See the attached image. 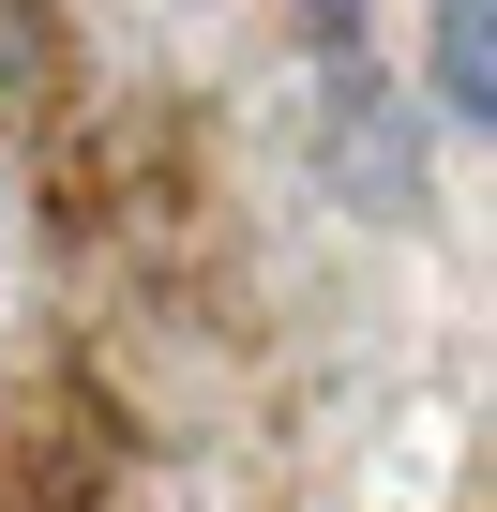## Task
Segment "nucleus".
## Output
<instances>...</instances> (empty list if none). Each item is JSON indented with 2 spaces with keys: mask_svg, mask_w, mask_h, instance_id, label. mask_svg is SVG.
<instances>
[{
  "mask_svg": "<svg viewBox=\"0 0 497 512\" xmlns=\"http://www.w3.org/2000/svg\"><path fill=\"white\" fill-rule=\"evenodd\" d=\"M437 106L497 121V0H437Z\"/></svg>",
  "mask_w": 497,
  "mask_h": 512,
  "instance_id": "obj_1",
  "label": "nucleus"
}]
</instances>
